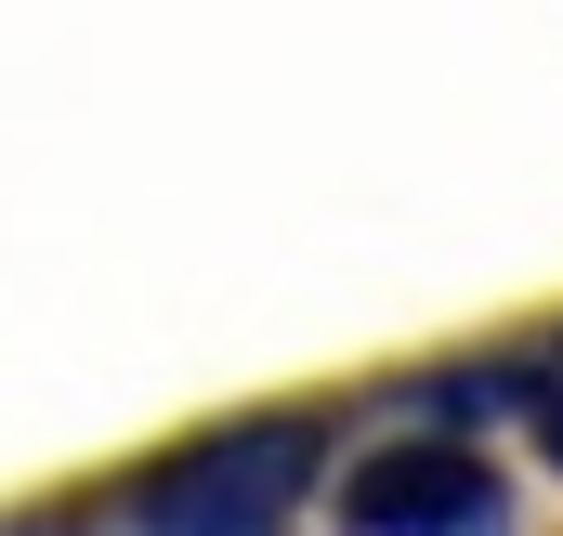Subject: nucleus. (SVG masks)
<instances>
[{"mask_svg": "<svg viewBox=\"0 0 563 536\" xmlns=\"http://www.w3.org/2000/svg\"><path fill=\"white\" fill-rule=\"evenodd\" d=\"M341 536H511V484L459 432H394L341 471Z\"/></svg>", "mask_w": 563, "mask_h": 536, "instance_id": "obj_1", "label": "nucleus"}, {"mask_svg": "<svg viewBox=\"0 0 563 536\" xmlns=\"http://www.w3.org/2000/svg\"><path fill=\"white\" fill-rule=\"evenodd\" d=\"M314 471V432H223V445H197V458H170L157 471V524H276V498Z\"/></svg>", "mask_w": 563, "mask_h": 536, "instance_id": "obj_2", "label": "nucleus"}, {"mask_svg": "<svg viewBox=\"0 0 563 536\" xmlns=\"http://www.w3.org/2000/svg\"><path fill=\"white\" fill-rule=\"evenodd\" d=\"M144 536H276V524H144Z\"/></svg>", "mask_w": 563, "mask_h": 536, "instance_id": "obj_3", "label": "nucleus"}, {"mask_svg": "<svg viewBox=\"0 0 563 536\" xmlns=\"http://www.w3.org/2000/svg\"><path fill=\"white\" fill-rule=\"evenodd\" d=\"M538 432H551V458H563V380H551V418H538Z\"/></svg>", "mask_w": 563, "mask_h": 536, "instance_id": "obj_4", "label": "nucleus"}]
</instances>
